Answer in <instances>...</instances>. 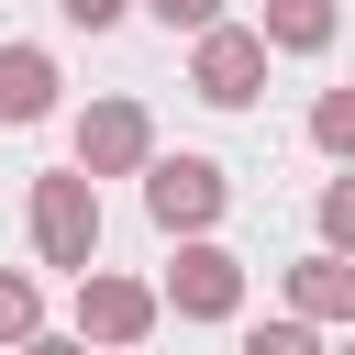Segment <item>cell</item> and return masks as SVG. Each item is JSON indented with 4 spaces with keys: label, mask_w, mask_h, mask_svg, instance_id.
I'll list each match as a JSON object with an SVG mask.
<instances>
[{
    "label": "cell",
    "mask_w": 355,
    "mask_h": 355,
    "mask_svg": "<svg viewBox=\"0 0 355 355\" xmlns=\"http://www.w3.org/2000/svg\"><path fill=\"white\" fill-rule=\"evenodd\" d=\"M55 111V55L44 44H0V122H44Z\"/></svg>",
    "instance_id": "cell-8"
},
{
    "label": "cell",
    "mask_w": 355,
    "mask_h": 355,
    "mask_svg": "<svg viewBox=\"0 0 355 355\" xmlns=\"http://www.w3.org/2000/svg\"><path fill=\"white\" fill-rule=\"evenodd\" d=\"M333 33H344L333 0H266V44H277V55H322Z\"/></svg>",
    "instance_id": "cell-9"
},
{
    "label": "cell",
    "mask_w": 355,
    "mask_h": 355,
    "mask_svg": "<svg viewBox=\"0 0 355 355\" xmlns=\"http://www.w3.org/2000/svg\"><path fill=\"white\" fill-rule=\"evenodd\" d=\"M33 333H44V300H33V277L0 266V344H33Z\"/></svg>",
    "instance_id": "cell-11"
},
{
    "label": "cell",
    "mask_w": 355,
    "mask_h": 355,
    "mask_svg": "<svg viewBox=\"0 0 355 355\" xmlns=\"http://www.w3.org/2000/svg\"><path fill=\"white\" fill-rule=\"evenodd\" d=\"M55 11H67V22H78V33H111V22H122V11H133V0H55Z\"/></svg>",
    "instance_id": "cell-15"
},
{
    "label": "cell",
    "mask_w": 355,
    "mask_h": 355,
    "mask_svg": "<svg viewBox=\"0 0 355 355\" xmlns=\"http://www.w3.org/2000/svg\"><path fill=\"white\" fill-rule=\"evenodd\" d=\"M133 11H155L166 33H200V22H222V0H133Z\"/></svg>",
    "instance_id": "cell-14"
},
{
    "label": "cell",
    "mask_w": 355,
    "mask_h": 355,
    "mask_svg": "<svg viewBox=\"0 0 355 355\" xmlns=\"http://www.w3.org/2000/svg\"><path fill=\"white\" fill-rule=\"evenodd\" d=\"M166 311L178 322H233L244 311V255H222L211 233H189L178 266H166Z\"/></svg>",
    "instance_id": "cell-4"
},
{
    "label": "cell",
    "mask_w": 355,
    "mask_h": 355,
    "mask_svg": "<svg viewBox=\"0 0 355 355\" xmlns=\"http://www.w3.org/2000/svg\"><path fill=\"white\" fill-rule=\"evenodd\" d=\"M155 322H166V288L111 277V266H78V333H89V344H144Z\"/></svg>",
    "instance_id": "cell-5"
},
{
    "label": "cell",
    "mask_w": 355,
    "mask_h": 355,
    "mask_svg": "<svg viewBox=\"0 0 355 355\" xmlns=\"http://www.w3.org/2000/svg\"><path fill=\"white\" fill-rule=\"evenodd\" d=\"M244 355H311V311H288V322H255V333H244Z\"/></svg>",
    "instance_id": "cell-12"
},
{
    "label": "cell",
    "mask_w": 355,
    "mask_h": 355,
    "mask_svg": "<svg viewBox=\"0 0 355 355\" xmlns=\"http://www.w3.org/2000/svg\"><path fill=\"white\" fill-rule=\"evenodd\" d=\"M222 166L211 155H144V211H155V233H211L222 222Z\"/></svg>",
    "instance_id": "cell-3"
},
{
    "label": "cell",
    "mask_w": 355,
    "mask_h": 355,
    "mask_svg": "<svg viewBox=\"0 0 355 355\" xmlns=\"http://www.w3.org/2000/svg\"><path fill=\"white\" fill-rule=\"evenodd\" d=\"M311 222H322V244H344V255H355V178H333V189H322V211H311Z\"/></svg>",
    "instance_id": "cell-13"
},
{
    "label": "cell",
    "mask_w": 355,
    "mask_h": 355,
    "mask_svg": "<svg viewBox=\"0 0 355 355\" xmlns=\"http://www.w3.org/2000/svg\"><path fill=\"white\" fill-rule=\"evenodd\" d=\"M311 144L355 166V89H322V100H311Z\"/></svg>",
    "instance_id": "cell-10"
},
{
    "label": "cell",
    "mask_w": 355,
    "mask_h": 355,
    "mask_svg": "<svg viewBox=\"0 0 355 355\" xmlns=\"http://www.w3.org/2000/svg\"><path fill=\"white\" fill-rule=\"evenodd\" d=\"M144 155H155L144 100H89V111H78V166H89V178H144Z\"/></svg>",
    "instance_id": "cell-6"
},
{
    "label": "cell",
    "mask_w": 355,
    "mask_h": 355,
    "mask_svg": "<svg viewBox=\"0 0 355 355\" xmlns=\"http://www.w3.org/2000/svg\"><path fill=\"white\" fill-rule=\"evenodd\" d=\"M266 22H200L189 33V89L211 100V111H244L255 89H266Z\"/></svg>",
    "instance_id": "cell-2"
},
{
    "label": "cell",
    "mask_w": 355,
    "mask_h": 355,
    "mask_svg": "<svg viewBox=\"0 0 355 355\" xmlns=\"http://www.w3.org/2000/svg\"><path fill=\"white\" fill-rule=\"evenodd\" d=\"M288 311H311V322H355V255H344V244L300 255V266H288Z\"/></svg>",
    "instance_id": "cell-7"
},
{
    "label": "cell",
    "mask_w": 355,
    "mask_h": 355,
    "mask_svg": "<svg viewBox=\"0 0 355 355\" xmlns=\"http://www.w3.org/2000/svg\"><path fill=\"white\" fill-rule=\"evenodd\" d=\"M22 222H33V255L44 266H100V178L89 166H55V178H33V200H22Z\"/></svg>",
    "instance_id": "cell-1"
}]
</instances>
